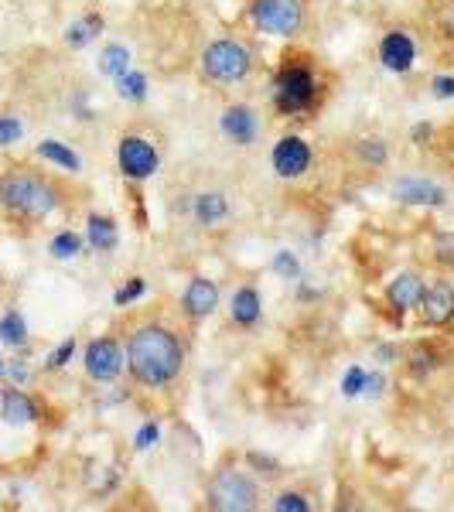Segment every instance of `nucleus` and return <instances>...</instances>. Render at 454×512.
Here are the masks:
<instances>
[{"instance_id": "1", "label": "nucleus", "mask_w": 454, "mask_h": 512, "mask_svg": "<svg viewBox=\"0 0 454 512\" xmlns=\"http://www.w3.org/2000/svg\"><path fill=\"white\" fill-rule=\"evenodd\" d=\"M123 359H127V376L134 379V386L147 393H164L185 373L188 345L168 318L147 311L127 321Z\"/></svg>"}, {"instance_id": "2", "label": "nucleus", "mask_w": 454, "mask_h": 512, "mask_svg": "<svg viewBox=\"0 0 454 512\" xmlns=\"http://www.w3.org/2000/svg\"><path fill=\"white\" fill-rule=\"evenodd\" d=\"M72 205H76V192L55 171H45L28 161L0 168V216L14 226H45L48 219L72 209Z\"/></svg>"}, {"instance_id": "3", "label": "nucleus", "mask_w": 454, "mask_h": 512, "mask_svg": "<svg viewBox=\"0 0 454 512\" xmlns=\"http://www.w3.org/2000/svg\"><path fill=\"white\" fill-rule=\"evenodd\" d=\"M198 72L212 86H243L257 72V48L239 35H219L205 41L198 52Z\"/></svg>"}, {"instance_id": "4", "label": "nucleus", "mask_w": 454, "mask_h": 512, "mask_svg": "<svg viewBox=\"0 0 454 512\" xmlns=\"http://www.w3.org/2000/svg\"><path fill=\"white\" fill-rule=\"evenodd\" d=\"M270 103L280 117H304L321 103V79L311 62L287 55L270 82Z\"/></svg>"}, {"instance_id": "5", "label": "nucleus", "mask_w": 454, "mask_h": 512, "mask_svg": "<svg viewBox=\"0 0 454 512\" xmlns=\"http://www.w3.org/2000/svg\"><path fill=\"white\" fill-rule=\"evenodd\" d=\"M263 489L250 468L222 465L205 482V509L212 512H253L260 509Z\"/></svg>"}, {"instance_id": "6", "label": "nucleus", "mask_w": 454, "mask_h": 512, "mask_svg": "<svg viewBox=\"0 0 454 512\" xmlns=\"http://www.w3.org/2000/svg\"><path fill=\"white\" fill-rule=\"evenodd\" d=\"M246 18L260 35L291 41L304 31L308 11H304V0H250Z\"/></svg>"}, {"instance_id": "7", "label": "nucleus", "mask_w": 454, "mask_h": 512, "mask_svg": "<svg viewBox=\"0 0 454 512\" xmlns=\"http://www.w3.org/2000/svg\"><path fill=\"white\" fill-rule=\"evenodd\" d=\"M127 369V359H123V338L117 335H96L86 342L82 349V373H86L89 383L96 386H113Z\"/></svg>"}, {"instance_id": "8", "label": "nucleus", "mask_w": 454, "mask_h": 512, "mask_svg": "<svg viewBox=\"0 0 454 512\" xmlns=\"http://www.w3.org/2000/svg\"><path fill=\"white\" fill-rule=\"evenodd\" d=\"M117 168L127 181H151L161 171V151L140 134H123L117 144Z\"/></svg>"}, {"instance_id": "9", "label": "nucleus", "mask_w": 454, "mask_h": 512, "mask_svg": "<svg viewBox=\"0 0 454 512\" xmlns=\"http://www.w3.org/2000/svg\"><path fill=\"white\" fill-rule=\"evenodd\" d=\"M270 168L280 181H301L315 168V147L301 134H284L270 147Z\"/></svg>"}, {"instance_id": "10", "label": "nucleus", "mask_w": 454, "mask_h": 512, "mask_svg": "<svg viewBox=\"0 0 454 512\" xmlns=\"http://www.w3.org/2000/svg\"><path fill=\"white\" fill-rule=\"evenodd\" d=\"M260 130H263V120H260V110L253 103H226L219 113V134L229 140L233 147H253L260 140Z\"/></svg>"}, {"instance_id": "11", "label": "nucleus", "mask_w": 454, "mask_h": 512, "mask_svg": "<svg viewBox=\"0 0 454 512\" xmlns=\"http://www.w3.org/2000/svg\"><path fill=\"white\" fill-rule=\"evenodd\" d=\"M390 192L396 202L410 205V209H444L448 205V188L427 175H400L390 185Z\"/></svg>"}, {"instance_id": "12", "label": "nucleus", "mask_w": 454, "mask_h": 512, "mask_svg": "<svg viewBox=\"0 0 454 512\" xmlns=\"http://www.w3.org/2000/svg\"><path fill=\"white\" fill-rule=\"evenodd\" d=\"M376 59L393 76H410L417 65V41L407 28H390L376 45Z\"/></svg>"}, {"instance_id": "13", "label": "nucleus", "mask_w": 454, "mask_h": 512, "mask_svg": "<svg viewBox=\"0 0 454 512\" xmlns=\"http://www.w3.org/2000/svg\"><path fill=\"white\" fill-rule=\"evenodd\" d=\"M181 315H185L192 325H202V321H209L212 315L219 311L222 304V294H219V284L212 277L205 274H195L188 277L185 291H181Z\"/></svg>"}, {"instance_id": "14", "label": "nucleus", "mask_w": 454, "mask_h": 512, "mask_svg": "<svg viewBox=\"0 0 454 512\" xmlns=\"http://www.w3.org/2000/svg\"><path fill=\"white\" fill-rule=\"evenodd\" d=\"M417 318L424 328H448L454 321V284L444 277H434L431 284H424L417 304Z\"/></svg>"}, {"instance_id": "15", "label": "nucleus", "mask_w": 454, "mask_h": 512, "mask_svg": "<svg viewBox=\"0 0 454 512\" xmlns=\"http://www.w3.org/2000/svg\"><path fill=\"white\" fill-rule=\"evenodd\" d=\"M427 280L417 270H400L390 284H386V308L393 311V325H403L410 311H417L420 294H424Z\"/></svg>"}, {"instance_id": "16", "label": "nucleus", "mask_w": 454, "mask_h": 512, "mask_svg": "<svg viewBox=\"0 0 454 512\" xmlns=\"http://www.w3.org/2000/svg\"><path fill=\"white\" fill-rule=\"evenodd\" d=\"M229 212H233L229 195L219 192V188H202V192H195L192 202H188V216H192L195 226H202V229L222 226V222L229 219Z\"/></svg>"}, {"instance_id": "17", "label": "nucleus", "mask_w": 454, "mask_h": 512, "mask_svg": "<svg viewBox=\"0 0 454 512\" xmlns=\"http://www.w3.org/2000/svg\"><path fill=\"white\" fill-rule=\"evenodd\" d=\"M0 417H4V424L11 427H28L41 420V410H38V400L31 396L24 386H4L0 390Z\"/></svg>"}, {"instance_id": "18", "label": "nucleus", "mask_w": 454, "mask_h": 512, "mask_svg": "<svg viewBox=\"0 0 454 512\" xmlns=\"http://www.w3.org/2000/svg\"><path fill=\"white\" fill-rule=\"evenodd\" d=\"M229 321L243 332H250L263 321V294L253 284H239L229 297Z\"/></svg>"}, {"instance_id": "19", "label": "nucleus", "mask_w": 454, "mask_h": 512, "mask_svg": "<svg viewBox=\"0 0 454 512\" xmlns=\"http://www.w3.org/2000/svg\"><path fill=\"white\" fill-rule=\"evenodd\" d=\"M35 158H38V161H45L48 168L62 171V175H69V178L82 175V158H79V151H76L72 144H65V140H55V137L38 140V144H35Z\"/></svg>"}, {"instance_id": "20", "label": "nucleus", "mask_w": 454, "mask_h": 512, "mask_svg": "<svg viewBox=\"0 0 454 512\" xmlns=\"http://www.w3.org/2000/svg\"><path fill=\"white\" fill-rule=\"evenodd\" d=\"M86 246L93 253H113L120 246V226L106 212H89L86 219Z\"/></svg>"}, {"instance_id": "21", "label": "nucleus", "mask_w": 454, "mask_h": 512, "mask_svg": "<svg viewBox=\"0 0 454 512\" xmlns=\"http://www.w3.org/2000/svg\"><path fill=\"white\" fill-rule=\"evenodd\" d=\"M441 366H444V355L437 352L434 342H414L407 352H403V369H407L410 379H427Z\"/></svg>"}, {"instance_id": "22", "label": "nucleus", "mask_w": 454, "mask_h": 512, "mask_svg": "<svg viewBox=\"0 0 454 512\" xmlns=\"http://www.w3.org/2000/svg\"><path fill=\"white\" fill-rule=\"evenodd\" d=\"M103 31H106V18L99 11H89L65 28L62 41H65V48H72V52H82V48H89L93 41H99Z\"/></svg>"}, {"instance_id": "23", "label": "nucleus", "mask_w": 454, "mask_h": 512, "mask_svg": "<svg viewBox=\"0 0 454 512\" xmlns=\"http://www.w3.org/2000/svg\"><path fill=\"white\" fill-rule=\"evenodd\" d=\"M96 69H99V76H106V79L117 82L123 72L134 69V52H130V48L123 45V41H106V45L99 48Z\"/></svg>"}, {"instance_id": "24", "label": "nucleus", "mask_w": 454, "mask_h": 512, "mask_svg": "<svg viewBox=\"0 0 454 512\" xmlns=\"http://www.w3.org/2000/svg\"><path fill=\"white\" fill-rule=\"evenodd\" d=\"M352 154H356V161L369 171H383L386 164H390V144H386L379 134L359 137L356 144H352Z\"/></svg>"}, {"instance_id": "25", "label": "nucleus", "mask_w": 454, "mask_h": 512, "mask_svg": "<svg viewBox=\"0 0 454 512\" xmlns=\"http://www.w3.org/2000/svg\"><path fill=\"white\" fill-rule=\"evenodd\" d=\"M117 96L130 106L147 103V96H151V79H147V72H140V69L123 72V76L117 79Z\"/></svg>"}, {"instance_id": "26", "label": "nucleus", "mask_w": 454, "mask_h": 512, "mask_svg": "<svg viewBox=\"0 0 454 512\" xmlns=\"http://www.w3.org/2000/svg\"><path fill=\"white\" fill-rule=\"evenodd\" d=\"M28 335H31L28 318H24L18 308H7L4 315H0V342H4L7 349H24Z\"/></svg>"}, {"instance_id": "27", "label": "nucleus", "mask_w": 454, "mask_h": 512, "mask_svg": "<svg viewBox=\"0 0 454 512\" xmlns=\"http://www.w3.org/2000/svg\"><path fill=\"white\" fill-rule=\"evenodd\" d=\"M82 246H86V236L76 233V229H59L48 239V253L55 260H76V256H82Z\"/></svg>"}, {"instance_id": "28", "label": "nucleus", "mask_w": 454, "mask_h": 512, "mask_svg": "<svg viewBox=\"0 0 454 512\" xmlns=\"http://www.w3.org/2000/svg\"><path fill=\"white\" fill-rule=\"evenodd\" d=\"M246 468L257 478H263V482H280L287 475L274 454H260V451H246Z\"/></svg>"}, {"instance_id": "29", "label": "nucleus", "mask_w": 454, "mask_h": 512, "mask_svg": "<svg viewBox=\"0 0 454 512\" xmlns=\"http://www.w3.org/2000/svg\"><path fill=\"white\" fill-rule=\"evenodd\" d=\"M270 509L274 512H311L315 502H311L308 492H301V489H280L274 499H270Z\"/></svg>"}, {"instance_id": "30", "label": "nucleus", "mask_w": 454, "mask_h": 512, "mask_svg": "<svg viewBox=\"0 0 454 512\" xmlns=\"http://www.w3.org/2000/svg\"><path fill=\"white\" fill-rule=\"evenodd\" d=\"M270 270H274L280 280H301L304 277L301 260H297L294 250H277L274 260H270Z\"/></svg>"}, {"instance_id": "31", "label": "nucleus", "mask_w": 454, "mask_h": 512, "mask_svg": "<svg viewBox=\"0 0 454 512\" xmlns=\"http://www.w3.org/2000/svg\"><path fill=\"white\" fill-rule=\"evenodd\" d=\"M144 294H147V280L144 277H130L127 284L117 287L113 304H117V308H134L137 301H144Z\"/></svg>"}, {"instance_id": "32", "label": "nucleus", "mask_w": 454, "mask_h": 512, "mask_svg": "<svg viewBox=\"0 0 454 512\" xmlns=\"http://www.w3.org/2000/svg\"><path fill=\"white\" fill-rule=\"evenodd\" d=\"M76 349H79V342H76L72 335L65 338V342L55 345V349L48 352V359H45V373H62V369L72 362V355H76Z\"/></svg>"}, {"instance_id": "33", "label": "nucleus", "mask_w": 454, "mask_h": 512, "mask_svg": "<svg viewBox=\"0 0 454 512\" xmlns=\"http://www.w3.org/2000/svg\"><path fill=\"white\" fill-rule=\"evenodd\" d=\"M366 376H369V369H366V366H359V362H356V366L345 369V373H342V383H338V386H342V396H345V400H356V396L366 393Z\"/></svg>"}, {"instance_id": "34", "label": "nucleus", "mask_w": 454, "mask_h": 512, "mask_svg": "<svg viewBox=\"0 0 454 512\" xmlns=\"http://www.w3.org/2000/svg\"><path fill=\"white\" fill-rule=\"evenodd\" d=\"M431 256L441 270H454V233H437L431 243Z\"/></svg>"}, {"instance_id": "35", "label": "nucleus", "mask_w": 454, "mask_h": 512, "mask_svg": "<svg viewBox=\"0 0 454 512\" xmlns=\"http://www.w3.org/2000/svg\"><path fill=\"white\" fill-rule=\"evenodd\" d=\"M24 137V123L14 113H0V151L4 147H14Z\"/></svg>"}, {"instance_id": "36", "label": "nucleus", "mask_w": 454, "mask_h": 512, "mask_svg": "<svg viewBox=\"0 0 454 512\" xmlns=\"http://www.w3.org/2000/svg\"><path fill=\"white\" fill-rule=\"evenodd\" d=\"M161 444V424L158 420H144L140 431L134 434V451H151Z\"/></svg>"}, {"instance_id": "37", "label": "nucleus", "mask_w": 454, "mask_h": 512, "mask_svg": "<svg viewBox=\"0 0 454 512\" xmlns=\"http://www.w3.org/2000/svg\"><path fill=\"white\" fill-rule=\"evenodd\" d=\"M431 96L437 103H451L454 99V72H437L431 79Z\"/></svg>"}, {"instance_id": "38", "label": "nucleus", "mask_w": 454, "mask_h": 512, "mask_svg": "<svg viewBox=\"0 0 454 512\" xmlns=\"http://www.w3.org/2000/svg\"><path fill=\"white\" fill-rule=\"evenodd\" d=\"M373 362H376L379 369H386V366H393V362H400V345L379 342L376 349H373Z\"/></svg>"}, {"instance_id": "39", "label": "nucleus", "mask_w": 454, "mask_h": 512, "mask_svg": "<svg viewBox=\"0 0 454 512\" xmlns=\"http://www.w3.org/2000/svg\"><path fill=\"white\" fill-rule=\"evenodd\" d=\"M431 137H434V127L427 120L414 123V130H410V144H417V147H427L431 144Z\"/></svg>"}, {"instance_id": "40", "label": "nucleus", "mask_w": 454, "mask_h": 512, "mask_svg": "<svg viewBox=\"0 0 454 512\" xmlns=\"http://www.w3.org/2000/svg\"><path fill=\"white\" fill-rule=\"evenodd\" d=\"M383 390H386V376L376 369V373L366 376V393H362V396H383Z\"/></svg>"}, {"instance_id": "41", "label": "nucleus", "mask_w": 454, "mask_h": 512, "mask_svg": "<svg viewBox=\"0 0 454 512\" xmlns=\"http://www.w3.org/2000/svg\"><path fill=\"white\" fill-rule=\"evenodd\" d=\"M0 379H4V359H0Z\"/></svg>"}]
</instances>
